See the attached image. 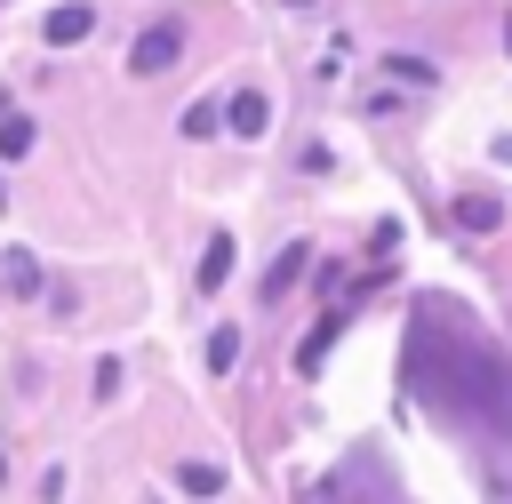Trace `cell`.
<instances>
[{
	"instance_id": "6da1fadb",
	"label": "cell",
	"mask_w": 512,
	"mask_h": 504,
	"mask_svg": "<svg viewBox=\"0 0 512 504\" xmlns=\"http://www.w3.org/2000/svg\"><path fill=\"white\" fill-rule=\"evenodd\" d=\"M408 328L432 336V344L456 360V368H440V360L408 352V392H416L432 416L464 424V432H496V440H512V360H504L496 344H480V336L448 312V296H424V312H416Z\"/></svg>"
},
{
	"instance_id": "7a4b0ae2",
	"label": "cell",
	"mask_w": 512,
	"mask_h": 504,
	"mask_svg": "<svg viewBox=\"0 0 512 504\" xmlns=\"http://www.w3.org/2000/svg\"><path fill=\"white\" fill-rule=\"evenodd\" d=\"M184 56V24H152V32H136V48H128V72H168Z\"/></svg>"
},
{
	"instance_id": "3957f363",
	"label": "cell",
	"mask_w": 512,
	"mask_h": 504,
	"mask_svg": "<svg viewBox=\"0 0 512 504\" xmlns=\"http://www.w3.org/2000/svg\"><path fill=\"white\" fill-rule=\"evenodd\" d=\"M40 32H48V48H72V40H88V32H96V8H88V0H64V8H48V24H40Z\"/></svg>"
},
{
	"instance_id": "277c9868",
	"label": "cell",
	"mask_w": 512,
	"mask_h": 504,
	"mask_svg": "<svg viewBox=\"0 0 512 504\" xmlns=\"http://www.w3.org/2000/svg\"><path fill=\"white\" fill-rule=\"evenodd\" d=\"M232 264H240V240H232V232H216V240L200 248V272H192V280H200V296H216V288L232 280Z\"/></svg>"
},
{
	"instance_id": "5b68a950",
	"label": "cell",
	"mask_w": 512,
	"mask_h": 504,
	"mask_svg": "<svg viewBox=\"0 0 512 504\" xmlns=\"http://www.w3.org/2000/svg\"><path fill=\"white\" fill-rule=\"evenodd\" d=\"M304 264H312V248H304V240H288V248H280V256L264 264V304H280V296H288V288L304 280Z\"/></svg>"
},
{
	"instance_id": "8992f818",
	"label": "cell",
	"mask_w": 512,
	"mask_h": 504,
	"mask_svg": "<svg viewBox=\"0 0 512 504\" xmlns=\"http://www.w3.org/2000/svg\"><path fill=\"white\" fill-rule=\"evenodd\" d=\"M344 320H352V304H336V312H328V320H320V328L296 344V376H320V360H328V344L344 336Z\"/></svg>"
},
{
	"instance_id": "52a82bcc",
	"label": "cell",
	"mask_w": 512,
	"mask_h": 504,
	"mask_svg": "<svg viewBox=\"0 0 512 504\" xmlns=\"http://www.w3.org/2000/svg\"><path fill=\"white\" fill-rule=\"evenodd\" d=\"M224 120H232V136H264V128H272V104H264L256 88H240V96L224 104Z\"/></svg>"
},
{
	"instance_id": "ba28073f",
	"label": "cell",
	"mask_w": 512,
	"mask_h": 504,
	"mask_svg": "<svg viewBox=\"0 0 512 504\" xmlns=\"http://www.w3.org/2000/svg\"><path fill=\"white\" fill-rule=\"evenodd\" d=\"M456 224H464L472 240H488V232L504 224V200H488V192H464V200H456Z\"/></svg>"
},
{
	"instance_id": "9c48e42d",
	"label": "cell",
	"mask_w": 512,
	"mask_h": 504,
	"mask_svg": "<svg viewBox=\"0 0 512 504\" xmlns=\"http://www.w3.org/2000/svg\"><path fill=\"white\" fill-rule=\"evenodd\" d=\"M176 488L208 504V496H224V472H216V464H176Z\"/></svg>"
},
{
	"instance_id": "30bf717a",
	"label": "cell",
	"mask_w": 512,
	"mask_h": 504,
	"mask_svg": "<svg viewBox=\"0 0 512 504\" xmlns=\"http://www.w3.org/2000/svg\"><path fill=\"white\" fill-rule=\"evenodd\" d=\"M0 152H32V120L24 112H0Z\"/></svg>"
},
{
	"instance_id": "8fae6325",
	"label": "cell",
	"mask_w": 512,
	"mask_h": 504,
	"mask_svg": "<svg viewBox=\"0 0 512 504\" xmlns=\"http://www.w3.org/2000/svg\"><path fill=\"white\" fill-rule=\"evenodd\" d=\"M232 360H240V328H216L208 336V368H232Z\"/></svg>"
},
{
	"instance_id": "7c38bea8",
	"label": "cell",
	"mask_w": 512,
	"mask_h": 504,
	"mask_svg": "<svg viewBox=\"0 0 512 504\" xmlns=\"http://www.w3.org/2000/svg\"><path fill=\"white\" fill-rule=\"evenodd\" d=\"M392 80H416V88H432V80H440V72H432V64H424V56H392Z\"/></svg>"
},
{
	"instance_id": "4fadbf2b",
	"label": "cell",
	"mask_w": 512,
	"mask_h": 504,
	"mask_svg": "<svg viewBox=\"0 0 512 504\" xmlns=\"http://www.w3.org/2000/svg\"><path fill=\"white\" fill-rule=\"evenodd\" d=\"M216 112H224V104H192V112H184V136H216Z\"/></svg>"
},
{
	"instance_id": "5bb4252c",
	"label": "cell",
	"mask_w": 512,
	"mask_h": 504,
	"mask_svg": "<svg viewBox=\"0 0 512 504\" xmlns=\"http://www.w3.org/2000/svg\"><path fill=\"white\" fill-rule=\"evenodd\" d=\"M504 48H512V16H504Z\"/></svg>"
},
{
	"instance_id": "9a60e30c",
	"label": "cell",
	"mask_w": 512,
	"mask_h": 504,
	"mask_svg": "<svg viewBox=\"0 0 512 504\" xmlns=\"http://www.w3.org/2000/svg\"><path fill=\"white\" fill-rule=\"evenodd\" d=\"M0 208H8V192H0Z\"/></svg>"
}]
</instances>
